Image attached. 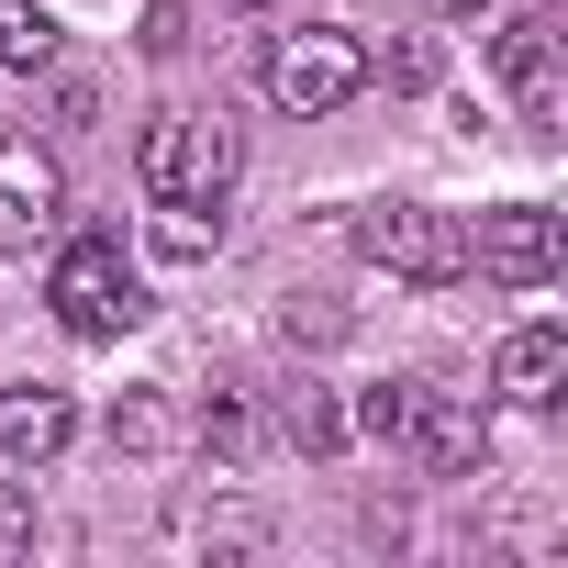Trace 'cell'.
<instances>
[{
    "label": "cell",
    "mask_w": 568,
    "mask_h": 568,
    "mask_svg": "<svg viewBox=\"0 0 568 568\" xmlns=\"http://www.w3.org/2000/svg\"><path fill=\"white\" fill-rule=\"evenodd\" d=\"M45 79H57V68H45ZM45 101H57V134H90V112H101V90H90V79H57Z\"/></svg>",
    "instance_id": "18"
},
{
    "label": "cell",
    "mask_w": 568,
    "mask_h": 568,
    "mask_svg": "<svg viewBox=\"0 0 568 568\" xmlns=\"http://www.w3.org/2000/svg\"><path fill=\"white\" fill-rule=\"evenodd\" d=\"M179 145H190V112H145V134H134V179H145L156 212H179Z\"/></svg>",
    "instance_id": "14"
},
{
    "label": "cell",
    "mask_w": 568,
    "mask_h": 568,
    "mask_svg": "<svg viewBox=\"0 0 568 568\" xmlns=\"http://www.w3.org/2000/svg\"><path fill=\"white\" fill-rule=\"evenodd\" d=\"M402 457H424V479H468L479 457H490V413L468 402V390H424V413H413V446Z\"/></svg>",
    "instance_id": "7"
},
{
    "label": "cell",
    "mask_w": 568,
    "mask_h": 568,
    "mask_svg": "<svg viewBox=\"0 0 568 568\" xmlns=\"http://www.w3.org/2000/svg\"><path fill=\"white\" fill-rule=\"evenodd\" d=\"M256 90H267V112L324 123V112H346V101L368 90V45H357L346 23H302V34H278V45H267Z\"/></svg>",
    "instance_id": "1"
},
{
    "label": "cell",
    "mask_w": 568,
    "mask_h": 568,
    "mask_svg": "<svg viewBox=\"0 0 568 568\" xmlns=\"http://www.w3.org/2000/svg\"><path fill=\"white\" fill-rule=\"evenodd\" d=\"M435 12H490V0H435Z\"/></svg>",
    "instance_id": "20"
},
{
    "label": "cell",
    "mask_w": 568,
    "mask_h": 568,
    "mask_svg": "<svg viewBox=\"0 0 568 568\" xmlns=\"http://www.w3.org/2000/svg\"><path fill=\"white\" fill-rule=\"evenodd\" d=\"M68 212V179H57V156L34 145V134H0V256H23L45 223Z\"/></svg>",
    "instance_id": "5"
},
{
    "label": "cell",
    "mask_w": 568,
    "mask_h": 568,
    "mask_svg": "<svg viewBox=\"0 0 568 568\" xmlns=\"http://www.w3.org/2000/svg\"><path fill=\"white\" fill-rule=\"evenodd\" d=\"M357 256L413 278V291H446V278H468V223L457 212H424V201H368L357 212Z\"/></svg>",
    "instance_id": "2"
},
{
    "label": "cell",
    "mask_w": 568,
    "mask_h": 568,
    "mask_svg": "<svg viewBox=\"0 0 568 568\" xmlns=\"http://www.w3.org/2000/svg\"><path fill=\"white\" fill-rule=\"evenodd\" d=\"M234 12H278V0H234Z\"/></svg>",
    "instance_id": "21"
},
{
    "label": "cell",
    "mask_w": 568,
    "mask_h": 568,
    "mask_svg": "<svg viewBox=\"0 0 568 568\" xmlns=\"http://www.w3.org/2000/svg\"><path fill=\"white\" fill-rule=\"evenodd\" d=\"M557 390H568V335H557V324H513V335H501V402L546 413Z\"/></svg>",
    "instance_id": "9"
},
{
    "label": "cell",
    "mask_w": 568,
    "mask_h": 568,
    "mask_svg": "<svg viewBox=\"0 0 568 568\" xmlns=\"http://www.w3.org/2000/svg\"><path fill=\"white\" fill-rule=\"evenodd\" d=\"M45 302H57V324H68L79 346L123 335V324H134V267H123V245H112V234H68L57 267H45Z\"/></svg>",
    "instance_id": "3"
},
{
    "label": "cell",
    "mask_w": 568,
    "mask_h": 568,
    "mask_svg": "<svg viewBox=\"0 0 568 568\" xmlns=\"http://www.w3.org/2000/svg\"><path fill=\"white\" fill-rule=\"evenodd\" d=\"M234 156H245V145H234V123H223V112H212V123L190 112V145H179V212H223Z\"/></svg>",
    "instance_id": "10"
},
{
    "label": "cell",
    "mask_w": 568,
    "mask_h": 568,
    "mask_svg": "<svg viewBox=\"0 0 568 568\" xmlns=\"http://www.w3.org/2000/svg\"><path fill=\"white\" fill-rule=\"evenodd\" d=\"M490 68H501L513 112H524L535 134H557V34H546V12H513V23L490 34Z\"/></svg>",
    "instance_id": "6"
},
{
    "label": "cell",
    "mask_w": 568,
    "mask_h": 568,
    "mask_svg": "<svg viewBox=\"0 0 568 568\" xmlns=\"http://www.w3.org/2000/svg\"><path fill=\"white\" fill-rule=\"evenodd\" d=\"M468 267L501 278V291H546V278H557V212L546 201H490L468 223Z\"/></svg>",
    "instance_id": "4"
},
{
    "label": "cell",
    "mask_w": 568,
    "mask_h": 568,
    "mask_svg": "<svg viewBox=\"0 0 568 568\" xmlns=\"http://www.w3.org/2000/svg\"><path fill=\"white\" fill-rule=\"evenodd\" d=\"M368 79H390V90H424V79H435V57H424V45H390V57H368Z\"/></svg>",
    "instance_id": "19"
},
{
    "label": "cell",
    "mask_w": 568,
    "mask_h": 568,
    "mask_svg": "<svg viewBox=\"0 0 568 568\" xmlns=\"http://www.w3.org/2000/svg\"><path fill=\"white\" fill-rule=\"evenodd\" d=\"M201 446H212L223 468H256V457H267V413H256L245 390H212V402H201Z\"/></svg>",
    "instance_id": "12"
},
{
    "label": "cell",
    "mask_w": 568,
    "mask_h": 568,
    "mask_svg": "<svg viewBox=\"0 0 568 568\" xmlns=\"http://www.w3.org/2000/svg\"><path fill=\"white\" fill-rule=\"evenodd\" d=\"M34 535H45L34 524V490H0V557H34Z\"/></svg>",
    "instance_id": "17"
},
{
    "label": "cell",
    "mask_w": 568,
    "mask_h": 568,
    "mask_svg": "<svg viewBox=\"0 0 568 568\" xmlns=\"http://www.w3.org/2000/svg\"><path fill=\"white\" fill-rule=\"evenodd\" d=\"M79 446V402L68 390H0V457H12V468H45V457H68Z\"/></svg>",
    "instance_id": "8"
},
{
    "label": "cell",
    "mask_w": 568,
    "mask_h": 568,
    "mask_svg": "<svg viewBox=\"0 0 568 568\" xmlns=\"http://www.w3.org/2000/svg\"><path fill=\"white\" fill-rule=\"evenodd\" d=\"M0 68H12V79L57 68V12H45V0H0Z\"/></svg>",
    "instance_id": "13"
},
{
    "label": "cell",
    "mask_w": 568,
    "mask_h": 568,
    "mask_svg": "<svg viewBox=\"0 0 568 568\" xmlns=\"http://www.w3.org/2000/svg\"><path fill=\"white\" fill-rule=\"evenodd\" d=\"M112 446L156 457V446H168V413H156V402H123V413H112Z\"/></svg>",
    "instance_id": "16"
},
{
    "label": "cell",
    "mask_w": 568,
    "mask_h": 568,
    "mask_svg": "<svg viewBox=\"0 0 568 568\" xmlns=\"http://www.w3.org/2000/svg\"><path fill=\"white\" fill-rule=\"evenodd\" d=\"M278 435H291V446H302V457H346V402H335V390H313V379H302V390H291V402H278Z\"/></svg>",
    "instance_id": "15"
},
{
    "label": "cell",
    "mask_w": 568,
    "mask_h": 568,
    "mask_svg": "<svg viewBox=\"0 0 568 568\" xmlns=\"http://www.w3.org/2000/svg\"><path fill=\"white\" fill-rule=\"evenodd\" d=\"M413 413H424V379H368V390L346 402V435H368V446H413Z\"/></svg>",
    "instance_id": "11"
}]
</instances>
